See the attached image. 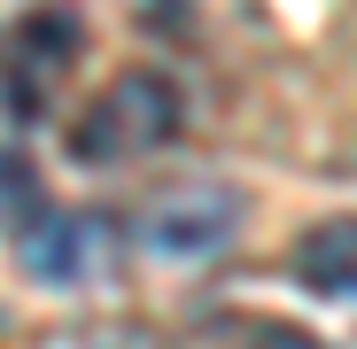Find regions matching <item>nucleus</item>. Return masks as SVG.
I'll return each instance as SVG.
<instances>
[{"mask_svg": "<svg viewBox=\"0 0 357 349\" xmlns=\"http://www.w3.org/2000/svg\"><path fill=\"white\" fill-rule=\"evenodd\" d=\"M264 349H319V341H295V334H280V341H264Z\"/></svg>", "mask_w": 357, "mask_h": 349, "instance_id": "5", "label": "nucleus"}, {"mask_svg": "<svg viewBox=\"0 0 357 349\" xmlns=\"http://www.w3.org/2000/svg\"><path fill=\"white\" fill-rule=\"evenodd\" d=\"M249 225V202L233 187H171V194H148L140 217H132V249L140 264H163V272H195L210 256H225Z\"/></svg>", "mask_w": 357, "mask_h": 349, "instance_id": "1", "label": "nucleus"}, {"mask_svg": "<svg viewBox=\"0 0 357 349\" xmlns=\"http://www.w3.org/2000/svg\"><path fill=\"white\" fill-rule=\"evenodd\" d=\"M295 279L319 303H357V217H326L295 241Z\"/></svg>", "mask_w": 357, "mask_h": 349, "instance_id": "4", "label": "nucleus"}, {"mask_svg": "<svg viewBox=\"0 0 357 349\" xmlns=\"http://www.w3.org/2000/svg\"><path fill=\"white\" fill-rule=\"evenodd\" d=\"M16 256H24V272L39 287H78L109 256V225L101 217H39V225L16 233Z\"/></svg>", "mask_w": 357, "mask_h": 349, "instance_id": "3", "label": "nucleus"}, {"mask_svg": "<svg viewBox=\"0 0 357 349\" xmlns=\"http://www.w3.org/2000/svg\"><path fill=\"white\" fill-rule=\"evenodd\" d=\"M171 125H178V93H171V78L125 70V78H109L101 101L78 116L70 155H78V163H125V155H140V148H163Z\"/></svg>", "mask_w": 357, "mask_h": 349, "instance_id": "2", "label": "nucleus"}]
</instances>
